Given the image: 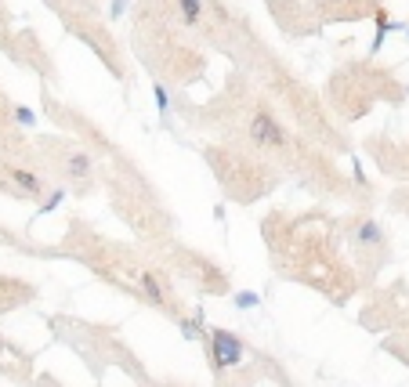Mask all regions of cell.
Listing matches in <instances>:
<instances>
[{
	"mask_svg": "<svg viewBox=\"0 0 409 387\" xmlns=\"http://www.w3.org/2000/svg\"><path fill=\"white\" fill-rule=\"evenodd\" d=\"M138 283H141V293L153 300V304H167V290H163V283H160L156 272H141Z\"/></svg>",
	"mask_w": 409,
	"mask_h": 387,
	"instance_id": "277c9868",
	"label": "cell"
},
{
	"mask_svg": "<svg viewBox=\"0 0 409 387\" xmlns=\"http://www.w3.org/2000/svg\"><path fill=\"white\" fill-rule=\"evenodd\" d=\"M15 120L22 123V127H33V123H36V116H33V113L26 109V105H18V109H15Z\"/></svg>",
	"mask_w": 409,
	"mask_h": 387,
	"instance_id": "9c48e42d",
	"label": "cell"
},
{
	"mask_svg": "<svg viewBox=\"0 0 409 387\" xmlns=\"http://www.w3.org/2000/svg\"><path fill=\"white\" fill-rule=\"evenodd\" d=\"M235 308H257V293H240L235 297Z\"/></svg>",
	"mask_w": 409,
	"mask_h": 387,
	"instance_id": "30bf717a",
	"label": "cell"
},
{
	"mask_svg": "<svg viewBox=\"0 0 409 387\" xmlns=\"http://www.w3.org/2000/svg\"><path fill=\"white\" fill-rule=\"evenodd\" d=\"M66 170H69V178H76V181L91 178V156L83 153V148H73L69 160H66Z\"/></svg>",
	"mask_w": 409,
	"mask_h": 387,
	"instance_id": "5b68a950",
	"label": "cell"
},
{
	"mask_svg": "<svg viewBox=\"0 0 409 387\" xmlns=\"http://www.w3.org/2000/svg\"><path fill=\"white\" fill-rule=\"evenodd\" d=\"M153 94H156L160 113H167V109H170V94H167V87H160V83H156V87H153Z\"/></svg>",
	"mask_w": 409,
	"mask_h": 387,
	"instance_id": "ba28073f",
	"label": "cell"
},
{
	"mask_svg": "<svg viewBox=\"0 0 409 387\" xmlns=\"http://www.w3.org/2000/svg\"><path fill=\"white\" fill-rule=\"evenodd\" d=\"M178 11H181V22L185 26H200V18L207 11V0H174Z\"/></svg>",
	"mask_w": 409,
	"mask_h": 387,
	"instance_id": "8992f818",
	"label": "cell"
},
{
	"mask_svg": "<svg viewBox=\"0 0 409 387\" xmlns=\"http://www.w3.org/2000/svg\"><path fill=\"white\" fill-rule=\"evenodd\" d=\"M58 203H62V188H55V192H51V196H48V203H44V206H40V213H48V210H55Z\"/></svg>",
	"mask_w": 409,
	"mask_h": 387,
	"instance_id": "8fae6325",
	"label": "cell"
},
{
	"mask_svg": "<svg viewBox=\"0 0 409 387\" xmlns=\"http://www.w3.org/2000/svg\"><path fill=\"white\" fill-rule=\"evenodd\" d=\"M8 178H11V185L22 192V196H29V199H40V196H44V181H40V174H33V170L11 167V170H8Z\"/></svg>",
	"mask_w": 409,
	"mask_h": 387,
	"instance_id": "3957f363",
	"label": "cell"
},
{
	"mask_svg": "<svg viewBox=\"0 0 409 387\" xmlns=\"http://www.w3.org/2000/svg\"><path fill=\"white\" fill-rule=\"evenodd\" d=\"M380 239H384V232L377 221H362L355 232V246H380Z\"/></svg>",
	"mask_w": 409,
	"mask_h": 387,
	"instance_id": "52a82bcc",
	"label": "cell"
},
{
	"mask_svg": "<svg viewBox=\"0 0 409 387\" xmlns=\"http://www.w3.org/2000/svg\"><path fill=\"white\" fill-rule=\"evenodd\" d=\"M207 355L214 362V370H232V365L243 362V340L228 333V330H210V344H207Z\"/></svg>",
	"mask_w": 409,
	"mask_h": 387,
	"instance_id": "6da1fadb",
	"label": "cell"
},
{
	"mask_svg": "<svg viewBox=\"0 0 409 387\" xmlns=\"http://www.w3.org/2000/svg\"><path fill=\"white\" fill-rule=\"evenodd\" d=\"M250 138L265 148H286L290 145V134L283 131V123H279L272 113H254L250 116Z\"/></svg>",
	"mask_w": 409,
	"mask_h": 387,
	"instance_id": "7a4b0ae2",
	"label": "cell"
}]
</instances>
